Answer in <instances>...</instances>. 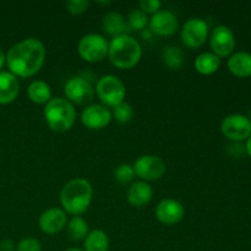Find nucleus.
<instances>
[{"label":"nucleus","instance_id":"obj_4","mask_svg":"<svg viewBox=\"0 0 251 251\" xmlns=\"http://www.w3.org/2000/svg\"><path fill=\"white\" fill-rule=\"evenodd\" d=\"M44 118L53 131L63 132L71 129L76 119V110L65 98H53L44 107Z\"/></svg>","mask_w":251,"mask_h":251},{"label":"nucleus","instance_id":"obj_30","mask_svg":"<svg viewBox=\"0 0 251 251\" xmlns=\"http://www.w3.org/2000/svg\"><path fill=\"white\" fill-rule=\"evenodd\" d=\"M162 2L159 0H141L140 1V9L144 12H151L154 14L159 10Z\"/></svg>","mask_w":251,"mask_h":251},{"label":"nucleus","instance_id":"obj_35","mask_svg":"<svg viewBox=\"0 0 251 251\" xmlns=\"http://www.w3.org/2000/svg\"><path fill=\"white\" fill-rule=\"evenodd\" d=\"M250 120H251V110H250Z\"/></svg>","mask_w":251,"mask_h":251},{"label":"nucleus","instance_id":"obj_34","mask_svg":"<svg viewBox=\"0 0 251 251\" xmlns=\"http://www.w3.org/2000/svg\"><path fill=\"white\" fill-rule=\"evenodd\" d=\"M65 251H83V250H80V249H75V248H71V249H68Z\"/></svg>","mask_w":251,"mask_h":251},{"label":"nucleus","instance_id":"obj_11","mask_svg":"<svg viewBox=\"0 0 251 251\" xmlns=\"http://www.w3.org/2000/svg\"><path fill=\"white\" fill-rule=\"evenodd\" d=\"M210 46L212 48V53L220 58L229 55L235 47L234 33L228 26L220 25L211 32Z\"/></svg>","mask_w":251,"mask_h":251},{"label":"nucleus","instance_id":"obj_17","mask_svg":"<svg viewBox=\"0 0 251 251\" xmlns=\"http://www.w3.org/2000/svg\"><path fill=\"white\" fill-rule=\"evenodd\" d=\"M153 196V189L146 181L134 183L127 190V201L135 207H142L151 201Z\"/></svg>","mask_w":251,"mask_h":251},{"label":"nucleus","instance_id":"obj_31","mask_svg":"<svg viewBox=\"0 0 251 251\" xmlns=\"http://www.w3.org/2000/svg\"><path fill=\"white\" fill-rule=\"evenodd\" d=\"M0 251H14V243L11 240H2L0 243Z\"/></svg>","mask_w":251,"mask_h":251},{"label":"nucleus","instance_id":"obj_15","mask_svg":"<svg viewBox=\"0 0 251 251\" xmlns=\"http://www.w3.org/2000/svg\"><path fill=\"white\" fill-rule=\"evenodd\" d=\"M68 218L65 211L61 208L53 207L44 211L38 221L39 228L47 234H56L65 228Z\"/></svg>","mask_w":251,"mask_h":251},{"label":"nucleus","instance_id":"obj_8","mask_svg":"<svg viewBox=\"0 0 251 251\" xmlns=\"http://www.w3.org/2000/svg\"><path fill=\"white\" fill-rule=\"evenodd\" d=\"M135 174L145 180H157L166 173V163L154 154H144L139 157L134 166Z\"/></svg>","mask_w":251,"mask_h":251},{"label":"nucleus","instance_id":"obj_1","mask_svg":"<svg viewBox=\"0 0 251 251\" xmlns=\"http://www.w3.org/2000/svg\"><path fill=\"white\" fill-rule=\"evenodd\" d=\"M46 59L43 43L37 38H27L14 44L9 49L6 63L10 73L15 76L28 77L42 68Z\"/></svg>","mask_w":251,"mask_h":251},{"label":"nucleus","instance_id":"obj_20","mask_svg":"<svg viewBox=\"0 0 251 251\" xmlns=\"http://www.w3.org/2000/svg\"><path fill=\"white\" fill-rule=\"evenodd\" d=\"M221 66V58L211 51L201 53L195 60V68L202 75H211Z\"/></svg>","mask_w":251,"mask_h":251},{"label":"nucleus","instance_id":"obj_28","mask_svg":"<svg viewBox=\"0 0 251 251\" xmlns=\"http://www.w3.org/2000/svg\"><path fill=\"white\" fill-rule=\"evenodd\" d=\"M65 6L69 12L74 15L83 14L86 10L90 6V1L88 0H69L65 2Z\"/></svg>","mask_w":251,"mask_h":251},{"label":"nucleus","instance_id":"obj_23","mask_svg":"<svg viewBox=\"0 0 251 251\" xmlns=\"http://www.w3.org/2000/svg\"><path fill=\"white\" fill-rule=\"evenodd\" d=\"M69 237L73 240H81L87 237L88 225L81 216H74L68 225Z\"/></svg>","mask_w":251,"mask_h":251},{"label":"nucleus","instance_id":"obj_2","mask_svg":"<svg viewBox=\"0 0 251 251\" xmlns=\"http://www.w3.org/2000/svg\"><path fill=\"white\" fill-rule=\"evenodd\" d=\"M93 189L90 181L76 178L64 185L60 193V202L64 210L74 216H80L87 211L92 201Z\"/></svg>","mask_w":251,"mask_h":251},{"label":"nucleus","instance_id":"obj_13","mask_svg":"<svg viewBox=\"0 0 251 251\" xmlns=\"http://www.w3.org/2000/svg\"><path fill=\"white\" fill-rule=\"evenodd\" d=\"M185 215L184 206L174 199H164L157 205L156 217L163 225H176L180 222Z\"/></svg>","mask_w":251,"mask_h":251},{"label":"nucleus","instance_id":"obj_12","mask_svg":"<svg viewBox=\"0 0 251 251\" xmlns=\"http://www.w3.org/2000/svg\"><path fill=\"white\" fill-rule=\"evenodd\" d=\"M112 119V113L104 104H91L83 109L81 114L82 124L88 129H103Z\"/></svg>","mask_w":251,"mask_h":251},{"label":"nucleus","instance_id":"obj_21","mask_svg":"<svg viewBox=\"0 0 251 251\" xmlns=\"http://www.w3.org/2000/svg\"><path fill=\"white\" fill-rule=\"evenodd\" d=\"M27 93L32 102L37 104H43L48 103L51 100V90L47 82L42 80H36L28 86Z\"/></svg>","mask_w":251,"mask_h":251},{"label":"nucleus","instance_id":"obj_25","mask_svg":"<svg viewBox=\"0 0 251 251\" xmlns=\"http://www.w3.org/2000/svg\"><path fill=\"white\" fill-rule=\"evenodd\" d=\"M149 22L146 12L142 11L141 9H134L130 11L129 16H127V25L131 27L132 29H142Z\"/></svg>","mask_w":251,"mask_h":251},{"label":"nucleus","instance_id":"obj_33","mask_svg":"<svg viewBox=\"0 0 251 251\" xmlns=\"http://www.w3.org/2000/svg\"><path fill=\"white\" fill-rule=\"evenodd\" d=\"M245 151H247L248 154L251 157V135H250L249 139H248L247 145H245Z\"/></svg>","mask_w":251,"mask_h":251},{"label":"nucleus","instance_id":"obj_14","mask_svg":"<svg viewBox=\"0 0 251 251\" xmlns=\"http://www.w3.org/2000/svg\"><path fill=\"white\" fill-rule=\"evenodd\" d=\"M150 27L154 33L159 36H171L176 33L179 27L178 17L169 10H158L152 15Z\"/></svg>","mask_w":251,"mask_h":251},{"label":"nucleus","instance_id":"obj_6","mask_svg":"<svg viewBox=\"0 0 251 251\" xmlns=\"http://www.w3.org/2000/svg\"><path fill=\"white\" fill-rule=\"evenodd\" d=\"M109 44L107 39L98 33H90L82 37L78 43V54L81 58L90 63L103 60L108 54Z\"/></svg>","mask_w":251,"mask_h":251},{"label":"nucleus","instance_id":"obj_22","mask_svg":"<svg viewBox=\"0 0 251 251\" xmlns=\"http://www.w3.org/2000/svg\"><path fill=\"white\" fill-rule=\"evenodd\" d=\"M108 248H109V239L103 230H92L86 237V251H108Z\"/></svg>","mask_w":251,"mask_h":251},{"label":"nucleus","instance_id":"obj_3","mask_svg":"<svg viewBox=\"0 0 251 251\" xmlns=\"http://www.w3.org/2000/svg\"><path fill=\"white\" fill-rule=\"evenodd\" d=\"M109 59L117 68H134L141 59L142 49L139 42L129 34H122L112 39L108 49Z\"/></svg>","mask_w":251,"mask_h":251},{"label":"nucleus","instance_id":"obj_18","mask_svg":"<svg viewBox=\"0 0 251 251\" xmlns=\"http://www.w3.org/2000/svg\"><path fill=\"white\" fill-rule=\"evenodd\" d=\"M228 69L238 77L251 76V54L248 51H237L228 59Z\"/></svg>","mask_w":251,"mask_h":251},{"label":"nucleus","instance_id":"obj_27","mask_svg":"<svg viewBox=\"0 0 251 251\" xmlns=\"http://www.w3.org/2000/svg\"><path fill=\"white\" fill-rule=\"evenodd\" d=\"M115 179H117L119 183L126 184L129 181H131L135 176V171L134 167L130 166V164H120L119 167H117V169L114 171Z\"/></svg>","mask_w":251,"mask_h":251},{"label":"nucleus","instance_id":"obj_9","mask_svg":"<svg viewBox=\"0 0 251 251\" xmlns=\"http://www.w3.org/2000/svg\"><path fill=\"white\" fill-rule=\"evenodd\" d=\"M64 92L69 98V102L71 100L76 104H86L93 100L95 88L88 78L75 76L66 82Z\"/></svg>","mask_w":251,"mask_h":251},{"label":"nucleus","instance_id":"obj_29","mask_svg":"<svg viewBox=\"0 0 251 251\" xmlns=\"http://www.w3.org/2000/svg\"><path fill=\"white\" fill-rule=\"evenodd\" d=\"M16 251H42L41 242L36 238H26L19 243Z\"/></svg>","mask_w":251,"mask_h":251},{"label":"nucleus","instance_id":"obj_10","mask_svg":"<svg viewBox=\"0 0 251 251\" xmlns=\"http://www.w3.org/2000/svg\"><path fill=\"white\" fill-rule=\"evenodd\" d=\"M208 34V25L200 17L189 19L181 28L183 43L189 48H198L205 43Z\"/></svg>","mask_w":251,"mask_h":251},{"label":"nucleus","instance_id":"obj_32","mask_svg":"<svg viewBox=\"0 0 251 251\" xmlns=\"http://www.w3.org/2000/svg\"><path fill=\"white\" fill-rule=\"evenodd\" d=\"M5 60H6V56H5V54L2 53V50L0 49V71H1L2 66H4Z\"/></svg>","mask_w":251,"mask_h":251},{"label":"nucleus","instance_id":"obj_24","mask_svg":"<svg viewBox=\"0 0 251 251\" xmlns=\"http://www.w3.org/2000/svg\"><path fill=\"white\" fill-rule=\"evenodd\" d=\"M184 51L180 48L169 46L163 51V60L171 69H180L184 64Z\"/></svg>","mask_w":251,"mask_h":251},{"label":"nucleus","instance_id":"obj_26","mask_svg":"<svg viewBox=\"0 0 251 251\" xmlns=\"http://www.w3.org/2000/svg\"><path fill=\"white\" fill-rule=\"evenodd\" d=\"M132 115H134V109L131 105L126 102H123L114 107V118L119 123H127L131 120Z\"/></svg>","mask_w":251,"mask_h":251},{"label":"nucleus","instance_id":"obj_19","mask_svg":"<svg viewBox=\"0 0 251 251\" xmlns=\"http://www.w3.org/2000/svg\"><path fill=\"white\" fill-rule=\"evenodd\" d=\"M103 28L110 36L117 37L126 34L125 32L127 31V24L125 22L122 14H119L118 11H110L103 19Z\"/></svg>","mask_w":251,"mask_h":251},{"label":"nucleus","instance_id":"obj_16","mask_svg":"<svg viewBox=\"0 0 251 251\" xmlns=\"http://www.w3.org/2000/svg\"><path fill=\"white\" fill-rule=\"evenodd\" d=\"M20 92L17 76L10 71H0V104H7L15 100Z\"/></svg>","mask_w":251,"mask_h":251},{"label":"nucleus","instance_id":"obj_5","mask_svg":"<svg viewBox=\"0 0 251 251\" xmlns=\"http://www.w3.org/2000/svg\"><path fill=\"white\" fill-rule=\"evenodd\" d=\"M96 92L104 104L117 107L124 102L125 86L119 77L114 75H105L98 80Z\"/></svg>","mask_w":251,"mask_h":251},{"label":"nucleus","instance_id":"obj_7","mask_svg":"<svg viewBox=\"0 0 251 251\" xmlns=\"http://www.w3.org/2000/svg\"><path fill=\"white\" fill-rule=\"evenodd\" d=\"M222 134L234 142L244 141L251 135V120L247 115L229 114L221 124Z\"/></svg>","mask_w":251,"mask_h":251}]
</instances>
